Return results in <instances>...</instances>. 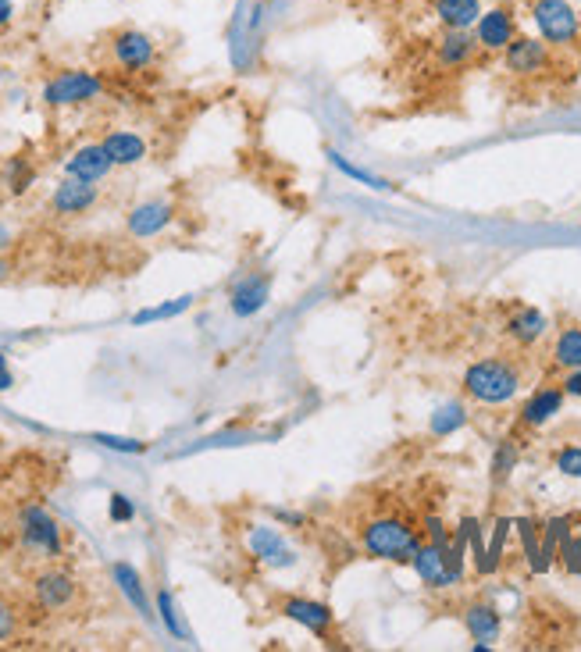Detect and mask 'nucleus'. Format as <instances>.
<instances>
[{
	"instance_id": "obj_21",
	"label": "nucleus",
	"mask_w": 581,
	"mask_h": 652,
	"mask_svg": "<svg viewBox=\"0 0 581 652\" xmlns=\"http://www.w3.org/2000/svg\"><path fill=\"white\" fill-rule=\"evenodd\" d=\"M560 407H564V389H539L532 400L524 403L521 421L528 424V428H539V424L553 421V417L560 414Z\"/></svg>"
},
{
	"instance_id": "obj_17",
	"label": "nucleus",
	"mask_w": 581,
	"mask_h": 652,
	"mask_svg": "<svg viewBox=\"0 0 581 652\" xmlns=\"http://www.w3.org/2000/svg\"><path fill=\"white\" fill-rule=\"evenodd\" d=\"M446 546H435V542H418L414 556H410V567L418 571V578L425 581L428 588H450V578H446V556H442Z\"/></svg>"
},
{
	"instance_id": "obj_20",
	"label": "nucleus",
	"mask_w": 581,
	"mask_h": 652,
	"mask_svg": "<svg viewBox=\"0 0 581 652\" xmlns=\"http://www.w3.org/2000/svg\"><path fill=\"white\" fill-rule=\"evenodd\" d=\"M432 8L446 29H475L482 18V0H435Z\"/></svg>"
},
{
	"instance_id": "obj_6",
	"label": "nucleus",
	"mask_w": 581,
	"mask_h": 652,
	"mask_svg": "<svg viewBox=\"0 0 581 652\" xmlns=\"http://www.w3.org/2000/svg\"><path fill=\"white\" fill-rule=\"evenodd\" d=\"M111 58L125 72H143V68H150L157 61V43L143 29H132L129 25V29H118L111 36Z\"/></svg>"
},
{
	"instance_id": "obj_30",
	"label": "nucleus",
	"mask_w": 581,
	"mask_h": 652,
	"mask_svg": "<svg viewBox=\"0 0 581 652\" xmlns=\"http://www.w3.org/2000/svg\"><path fill=\"white\" fill-rule=\"evenodd\" d=\"M107 514H111L115 524H129L132 517H136V503H132L125 492H115V496L107 499Z\"/></svg>"
},
{
	"instance_id": "obj_27",
	"label": "nucleus",
	"mask_w": 581,
	"mask_h": 652,
	"mask_svg": "<svg viewBox=\"0 0 581 652\" xmlns=\"http://www.w3.org/2000/svg\"><path fill=\"white\" fill-rule=\"evenodd\" d=\"M328 157H332V164H336L339 172L350 175V179H353V182H361V186L378 189V193H385V189H393L385 179H378V175H371V172H364V168H357V164H350L343 154H336V150H332V154H328Z\"/></svg>"
},
{
	"instance_id": "obj_7",
	"label": "nucleus",
	"mask_w": 581,
	"mask_h": 652,
	"mask_svg": "<svg viewBox=\"0 0 581 652\" xmlns=\"http://www.w3.org/2000/svg\"><path fill=\"white\" fill-rule=\"evenodd\" d=\"M75 595H79V581L61 567H50V571H40L33 578V599L40 610H68L75 603Z\"/></svg>"
},
{
	"instance_id": "obj_5",
	"label": "nucleus",
	"mask_w": 581,
	"mask_h": 652,
	"mask_svg": "<svg viewBox=\"0 0 581 652\" xmlns=\"http://www.w3.org/2000/svg\"><path fill=\"white\" fill-rule=\"evenodd\" d=\"M532 22L542 40L553 47H567L581 33V15L571 0H532Z\"/></svg>"
},
{
	"instance_id": "obj_38",
	"label": "nucleus",
	"mask_w": 581,
	"mask_h": 652,
	"mask_svg": "<svg viewBox=\"0 0 581 652\" xmlns=\"http://www.w3.org/2000/svg\"><path fill=\"white\" fill-rule=\"evenodd\" d=\"M15 22V0H0V29Z\"/></svg>"
},
{
	"instance_id": "obj_15",
	"label": "nucleus",
	"mask_w": 581,
	"mask_h": 652,
	"mask_svg": "<svg viewBox=\"0 0 581 652\" xmlns=\"http://www.w3.org/2000/svg\"><path fill=\"white\" fill-rule=\"evenodd\" d=\"M100 143H104L107 157L115 161V168H132V164L147 161V139L129 129H111Z\"/></svg>"
},
{
	"instance_id": "obj_29",
	"label": "nucleus",
	"mask_w": 581,
	"mask_h": 652,
	"mask_svg": "<svg viewBox=\"0 0 581 652\" xmlns=\"http://www.w3.org/2000/svg\"><path fill=\"white\" fill-rule=\"evenodd\" d=\"M157 610H161V620H164V628L172 631L175 638H186V628H182V624H179V613H175L172 592H157Z\"/></svg>"
},
{
	"instance_id": "obj_33",
	"label": "nucleus",
	"mask_w": 581,
	"mask_h": 652,
	"mask_svg": "<svg viewBox=\"0 0 581 652\" xmlns=\"http://www.w3.org/2000/svg\"><path fill=\"white\" fill-rule=\"evenodd\" d=\"M93 442H100V446H107V449H118V453H143V442H136V439H118V435H93Z\"/></svg>"
},
{
	"instance_id": "obj_39",
	"label": "nucleus",
	"mask_w": 581,
	"mask_h": 652,
	"mask_svg": "<svg viewBox=\"0 0 581 652\" xmlns=\"http://www.w3.org/2000/svg\"><path fill=\"white\" fill-rule=\"evenodd\" d=\"M8 275H11V264L4 261V257H0V282H4V278H8Z\"/></svg>"
},
{
	"instance_id": "obj_10",
	"label": "nucleus",
	"mask_w": 581,
	"mask_h": 652,
	"mask_svg": "<svg viewBox=\"0 0 581 652\" xmlns=\"http://www.w3.org/2000/svg\"><path fill=\"white\" fill-rule=\"evenodd\" d=\"M172 221H175V204H168V200H143V204H136L129 211L125 229L136 239H154V236H161Z\"/></svg>"
},
{
	"instance_id": "obj_28",
	"label": "nucleus",
	"mask_w": 581,
	"mask_h": 652,
	"mask_svg": "<svg viewBox=\"0 0 581 652\" xmlns=\"http://www.w3.org/2000/svg\"><path fill=\"white\" fill-rule=\"evenodd\" d=\"M33 182H36L33 164L25 161V157H15V161L8 164V193H11V196L29 193V186H33Z\"/></svg>"
},
{
	"instance_id": "obj_34",
	"label": "nucleus",
	"mask_w": 581,
	"mask_h": 652,
	"mask_svg": "<svg viewBox=\"0 0 581 652\" xmlns=\"http://www.w3.org/2000/svg\"><path fill=\"white\" fill-rule=\"evenodd\" d=\"M425 528H428V538H432L435 546H450V535H446V528H442L439 517H428Z\"/></svg>"
},
{
	"instance_id": "obj_31",
	"label": "nucleus",
	"mask_w": 581,
	"mask_h": 652,
	"mask_svg": "<svg viewBox=\"0 0 581 652\" xmlns=\"http://www.w3.org/2000/svg\"><path fill=\"white\" fill-rule=\"evenodd\" d=\"M557 471L567 478H581V446H564L557 453Z\"/></svg>"
},
{
	"instance_id": "obj_36",
	"label": "nucleus",
	"mask_w": 581,
	"mask_h": 652,
	"mask_svg": "<svg viewBox=\"0 0 581 652\" xmlns=\"http://www.w3.org/2000/svg\"><path fill=\"white\" fill-rule=\"evenodd\" d=\"M15 385V375H11V367H8V357L0 353V392L4 389H11Z\"/></svg>"
},
{
	"instance_id": "obj_16",
	"label": "nucleus",
	"mask_w": 581,
	"mask_h": 652,
	"mask_svg": "<svg viewBox=\"0 0 581 652\" xmlns=\"http://www.w3.org/2000/svg\"><path fill=\"white\" fill-rule=\"evenodd\" d=\"M282 617H289L293 624H303L314 635L328 638V628H332V610L325 603H314V599H286L282 603Z\"/></svg>"
},
{
	"instance_id": "obj_9",
	"label": "nucleus",
	"mask_w": 581,
	"mask_h": 652,
	"mask_svg": "<svg viewBox=\"0 0 581 652\" xmlns=\"http://www.w3.org/2000/svg\"><path fill=\"white\" fill-rule=\"evenodd\" d=\"M97 200H100V189L93 186V182H82L68 175V179L50 193V211L61 214V218H79V214L93 211Z\"/></svg>"
},
{
	"instance_id": "obj_4",
	"label": "nucleus",
	"mask_w": 581,
	"mask_h": 652,
	"mask_svg": "<svg viewBox=\"0 0 581 652\" xmlns=\"http://www.w3.org/2000/svg\"><path fill=\"white\" fill-rule=\"evenodd\" d=\"M18 538H22V546L29 553H40V556H61L65 553V542H61V524L54 521L47 506L40 503H29L22 506V514H18Z\"/></svg>"
},
{
	"instance_id": "obj_3",
	"label": "nucleus",
	"mask_w": 581,
	"mask_h": 652,
	"mask_svg": "<svg viewBox=\"0 0 581 652\" xmlns=\"http://www.w3.org/2000/svg\"><path fill=\"white\" fill-rule=\"evenodd\" d=\"M97 97H104V79L97 72H86V68L58 72L54 79H47V86L40 93V100L47 107H79Z\"/></svg>"
},
{
	"instance_id": "obj_11",
	"label": "nucleus",
	"mask_w": 581,
	"mask_h": 652,
	"mask_svg": "<svg viewBox=\"0 0 581 652\" xmlns=\"http://www.w3.org/2000/svg\"><path fill=\"white\" fill-rule=\"evenodd\" d=\"M503 65L514 75H535L549 65V43L535 36H514L510 47L503 50Z\"/></svg>"
},
{
	"instance_id": "obj_19",
	"label": "nucleus",
	"mask_w": 581,
	"mask_h": 652,
	"mask_svg": "<svg viewBox=\"0 0 581 652\" xmlns=\"http://www.w3.org/2000/svg\"><path fill=\"white\" fill-rule=\"evenodd\" d=\"M464 624H467V631H471V638L478 642V649H489V645L496 642V638H500V631H503L500 613L492 610V606H485V603L467 606Z\"/></svg>"
},
{
	"instance_id": "obj_41",
	"label": "nucleus",
	"mask_w": 581,
	"mask_h": 652,
	"mask_svg": "<svg viewBox=\"0 0 581 652\" xmlns=\"http://www.w3.org/2000/svg\"><path fill=\"white\" fill-rule=\"evenodd\" d=\"M503 4H517V0H503Z\"/></svg>"
},
{
	"instance_id": "obj_18",
	"label": "nucleus",
	"mask_w": 581,
	"mask_h": 652,
	"mask_svg": "<svg viewBox=\"0 0 581 652\" xmlns=\"http://www.w3.org/2000/svg\"><path fill=\"white\" fill-rule=\"evenodd\" d=\"M475 50H478V40L467 33V29H446V36L439 40V50H435V58L446 68H460L475 58Z\"/></svg>"
},
{
	"instance_id": "obj_1",
	"label": "nucleus",
	"mask_w": 581,
	"mask_h": 652,
	"mask_svg": "<svg viewBox=\"0 0 581 652\" xmlns=\"http://www.w3.org/2000/svg\"><path fill=\"white\" fill-rule=\"evenodd\" d=\"M521 389V375L507 360H478L464 371V392L478 403H510Z\"/></svg>"
},
{
	"instance_id": "obj_14",
	"label": "nucleus",
	"mask_w": 581,
	"mask_h": 652,
	"mask_svg": "<svg viewBox=\"0 0 581 652\" xmlns=\"http://www.w3.org/2000/svg\"><path fill=\"white\" fill-rule=\"evenodd\" d=\"M246 546L257 560L271 563V567H289L293 563V549L282 542V535L275 528H264V524H254L250 535H246Z\"/></svg>"
},
{
	"instance_id": "obj_13",
	"label": "nucleus",
	"mask_w": 581,
	"mask_h": 652,
	"mask_svg": "<svg viewBox=\"0 0 581 652\" xmlns=\"http://www.w3.org/2000/svg\"><path fill=\"white\" fill-rule=\"evenodd\" d=\"M271 300V275L268 271H257V275H246L229 296V307L236 318H254L268 307Z\"/></svg>"
},
{
	"instance_id": "obj_25",
	"label": "nucleus",
	"mask_w": 581,
	"mask_h": 652,
	"mask_svg": "<svg viewBox=\"0 0 581 652\" xmlns=\"http://www.w3.org/2000/svg\"><path fill=\"white\" fill-rule=\"evenodd\" d=\"M467 424V410L464 403H442L439 410L432 414V421H428V428H432V435H453L457 428H464Z\"/></svg>"
},
{
	"instance_id": "obj_22",
	"label": "nucleus",
	"mask_w": 581,
	"mask_h": 652,
	"mask_svg": "<svg viewBox=\"0 0 581 652\" xmlns=\"http://www.w3.org/2000/svg\"><path fill=\"white\" fill-rule=\"evenodd\" d=\"M111 574H115V581H118V588H122V595L129 599L136 610L143 613L147 620H154V613H150V603H147V592H143V581H140V574H136V567L132 563H115L111 567Z\"/></svg>"
},
{
	"instance_id": "obj_2",
	"label": "nucleus",
	"mask_w": 581,
	"mask_h": 652,
	"mask_svg": "<svg viewBox=\"0 0 581 652\" xmlns=\"http://www.w3.org/2000/svg\"><path fill=\"white\" fill-rule=\"evenodd\" d=\"M418 531L410 528L400 517H378L361 531V546L375 560H393V563H410L414 549H418Z\"/></svg>"
},
{
	"instance_id": "obj_23",
	"label": "nucleus",
	"mask_w": 581,
	"mask_h": 652,
	"mask_svg": "<svg viewBox=\"0 0 581 652\" xmlns=\"http://www.w3.org/2000/svg\"><path fill=\"white\" fill-rule=\"evenodd\" d=\"M507 332L514 335V339H517L521 346H532V343H539L542 335H546V318H542V310L521 307V310L514 314V318H510Z\"/></svg>"
},
{
	"instance_id": "obj_32",
	"label": "nucleus",
	"mask_w": 581,
	"mask_h": 652,
	"mask_svg": "<svg viewBox=\"0 0 581 652\" xmlns=\"http://www.w3.org/2000/svg\"><path fill=\"white\" fill-rule=\"evenodd\" d=\"M15 635H18V610L8 599H0V642H11Z\"/></svg>"
},
{
	"instance_id": "obj_42",
	"label": "nucleus",
	"mask_w": 581,
	"mask_h": 652,
	"mask_svg": "<svg viewBox=\"0 0 581 652\" xmlns=\"http://www.w3.org/2000/svg\"><path fill=\"white\" fill-rule=\"evenodd\" d=\"M0 549H4V546H0Z\"/></svg>"
},
{
	"instance_id": "obj_12",
	"label": "nucleus",
	"mask_w": 581,
	"mask_h": 652,
	"mask_svg": "<svg viewBox=\"0 0 581 652\" xmlns=\"http://www.w3.org/2000/svg\"><path fill=\"white\" fill-rule=\"evenodd\" d=\"M111 172H115V161L107 157L104 143H86V147H79L65 161V175L82 179V182H93V186H97V182H104Z\"/></svg>"
},
{
	"instance_id": "obj_8",
	"label": "nucleus",
	"mask_w": 581,
	"mask_h": 652,
	"mask_svg": "<svg viewBox=\"0 0 581 652\" xmlns=\"http://www.w3.org/2000/svg\"><path fill=\"white\" fill-rule=\"evenodd\" d=\"M514 36H517V18H514V11H510L507 4L482 11V18L475 22V40H478V47H482V50H500V54H503Z\"/></svg>"
},
{
	"instance_id": "obj_40",
	"label": "nucleus",
	"mask_w": 581,
	"mask_h": 652,
	"mask_svg": "<svg viewBox=\"0 0 581 652\" xmlns=\"http://www.w3.org/2000/svg\"><path fill=\"white\" fill-rule=\"evenodd\" d=\"M8 239H11V232L4 229V225H0V246H8Z\"/></svg>"
},
{
	"instance_id": "obj_26",
	"label": "nucleus",
	"mask_w": 581,
	"mask_h": 652,
	"mask_svg": "<svg viewBox=\"0 0 581 652\" xmlns=\"http://www.w3.org/2000/svg\"><path fill=\"white\" fill-rule=\"evenodd\" d=\"M193 307V296H179V300L172 303H161V307H147L140 310L136 318H132V325H150V321H164V318H179L182 310Z\"/></svg>"
},
{
	"instance_id": "obj_24",
	"label": "nucleus",
	"mask_w": 581,
	"mask_h": 652,
	"mask_svg": "<svg viewBox=\"0 0 581 652\" xmlns=\"http://www.w3.org/2000/svg\"><path fill=\"white\" fill-rule=\"evenodd\" d=\"M553 360L567 371H578L581 367V328H564L553 346Z\"/></svg>"
},
{
	"instance_id": "obj_37",
	"label": "nucleus",
	"mask_w": 581,
	"mask_h": 652,
	"mask_svg": "<svg viewBox=\"0 0 581 652\" xmlns=\"http://www.w3.org/2000/svg\"><path fill=\"white\" fill-rule=\"evenodd\" d=\"M564 392H567V396H578V400H581V367H578V371H571V375H567Z\"/></svg>"
},
{
	"instance_id": "obj_35",
	"label": "nucleus",
	"mask_w": 581,
	"mask_h": 652,
	"mask_svg": "<svg viewBox=\"0 0 581 652\" xmlns=\"http://www.w3.org/2000/svg\"><path fill=\"white\" fill-rule=\"evenodd\" d=\"M514 446H503L500 449V457H496V464H492V471H496V478H507V471H510V464H514Z\"/></svg>"
}]
</instances>
